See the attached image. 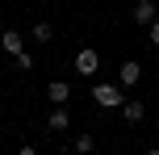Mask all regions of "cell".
Masks as SVG:
<instances>
[{
	"label": "cell",
	"instance_id": "obj_11",
	"mask_svg": "<svg viewBox=\"0 0 159 155\" xmlns=\"http://www.w3.org/2000/svg\"><path fill=\"white\" fill-rule=\"evenodd\" d=\"M13 67H17V71H34V55H30V50H25V55H17Z\"/></svg>",
	"mask_w": 159,
	"mask_h": 155
},
{
	"label": "cell",
	"instance_id": "obj_12",
	"mask_svg": "<svg viewBox=\"0 0 159 155\" xmlns=\"http://www.w3.org/2000/svg\"><path fill=\"white\" fill-rule=\"evenodd\" d=\"M147 38H151V46H159V17H155V25L147 30Z\"/></svg>",
	"mask_w": 159,
	"mask_h": 155
},
{
	"label": "cell",
	"instance_id": "obj_13",
	"mask_svg": "<svg viewBox=\"0 0 159 155\" xmlns=\"http://www.w3.org/2000/svg\"><path fill=\"white\" fill-rule=\"evenodd\" d=\"M17 155H38V147H34V143H25V147H17Z\"/></svg>",
	"mask_w": 159,
	"mask_h": 155
},
{
	"label": "cell",
	"instance_id": "obj_14",
	"mask_svg": "<svg viewBox=\"0 0 159 155\" xmlns=\"http://www.w3.org/2000/svg\"><path fill=\"white\" fill-rule=\"evenodd\" d=\"M143 155H159V147H147V151H143Z\"/></svg>",
	"mask_w": 159,
	"mask_h": 155
},
{
	"label": "cell",
	"instance_id": "obj_15",
	"mask_svg": "<svg viewBox=\"0 0 159 155\" xmlns=\"http://www.w3.org/2000/svg\"><path fill=\"white\" fill-rule=\"evenodd\" d=\"M0 21H4V4H0Z\"/></svg>",
	"mask_w": 159,
	"mask_h": 155
},
{
	"label": "cell",
	"instance_id": "obj_2",
	"mask_svg": "<svg viewBox=\"0 0 159 155\" xmlns=\"http://www.w3.org/2000/svg\"><path fill=\"white\" fill-rule=\"evenodd\" d=\"M75 71L88 75V80H96V71H101V55H96L92 46H80V50H75Z\"/></svg>",
	"mask_w": 159,
	"mask_h": 155
},
{
	"label": "cell",
	"instance_id": "obj_8",
	"mask_svg": "<svg viewBox=\"0 0 159 155\" xmlns=\"http://www.w3.org/2000/svg\"><path fill=\"white\" fill-rule=\"evenodd\" d=\"M121 117H126L130 126H138L147 117V105H143V101H126V105H121Z\"/></svg>",
	"mask_w": 159,
	"mask_h": 155
},
{
	"label": "cell",
	"instance_id": "obj_7",
	"mask_svg": "<svg viewBox=\"0 0 159 155\" xmlns=\"http://www.w3.org/2000/svg\"><path fill=\"white\" fill-rule=\"evenodd\" d=\"M46 97L55 101V105H67V101H71V84H67V80H50L46 84Z\"/></svg>",
	"mask_w": 159,
	"mask_h": 155
},
{
	"label": "cell",
	"instance_id": "obj_6",
	"mask_svg": "<svg viewBox=\"0 0 159 155\" xmlns=\"http://www.w3.org/2000/svg\"><path fill=\"white\" fill-rule=\"evenodd\" d=\"M67 126H71V109H67V105H55V113L46 117V130H55V134H63Z\"/></svg>",
	"mask_w": 159,
	"mask_h": 155
},
{
	"label": "cell",
	"instance_id": "obj_5",
	"mask_svg": "<svg viewBox=\"0 0 159 155\" xmlns=\"http://www.w3.org/2000/svg\"><path fill=\"white\" fill-rule=\"evenodd\" d=\"M0 50H4L8 59L25 55V38H21V30H4V34H0Z\"/></svg>",
	"mask_w": 159,
	"mask_h": 155
},
{
	"label": "cell",
	"instance_id": "obj_3",
	"mask_svg": "<svg viewBox=\"0 0 159 155\" xmlns=\"http://www.w3.org/2000/svg\"><path fill=\"white\" fill-rule=\"evenodd\" d=\"M130 17H134V25L151 30V25H155V17H159V4H155V0H138V4L130 8Z\"/></svg>",
	"mask_w": 159,
	"mask_h": 155
},
{
	"label": "cell",
	"instance_id": "obj_10",
	"mask_svg": "<svg viewBox=\"0 0 159 155\" xmlns=\"http://www.w3.org/2000/svg\"><path fill=\"white\" fill-rule=\"evenodd\" d=\"M50 38H55V30H50L46 21H38V25H34V42H50Z\"/></svg>",
	"mask_w": 159,
	"mask_h": 155
},
{
	"label": "cell",
	"instance_id": "obj_9",
	"mask_svg": "<svg viewBox=\"0 0 159 155\" xmlns=\"http://www.w3.org/2000/svg\"><path fill=\"white\" fill-rule=\"evenodd\" d=\"M92 151H96L92 134H75V143H71V155H92Z\"/></svg>",
	"mask_w": 159,
	"mask_h": 155
},
{
	"label": "cell",
	"instance_id": "obj_4",
	"mask_svg": "<svg viewBox=\"0 0 159 155\" xmlns=\"http://www.w3.org/2000/svg\"><path fill=\"white\" fill-rule=\"evenodd\" d=\"M138 80H143V63H138V59H126V63L117 67V84L121 88H134Z\"/></svg>",
	"mask_w": 159,
	"mask_h": 155
},
{
	"label": "cell",
	"instance_id": "obj_1",
	"mask_svg": "<svg viewBox=\"0 0 159 155\" xmlns=\"http://www.w3.org/2000/svg\"><path fill=\"white\" fill-rule=\"evenodd\" d=\"M92 101H96L101 109H121V105H126L121 84H109V80H96V84H92Z\"/></svg>",
	"mask_w": 159,
	"mask_h": 155
}]
</instances>
